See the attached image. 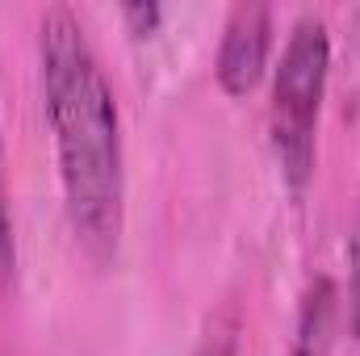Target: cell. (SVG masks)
Segmentation results:
<instances>
[{
  "label": "cell",
  "mask_w": 360,
  "mask_h": 356,
  "mask_svg": "<svg viewBox=\"0 0 360 356\" xmlns=\"http://www.w3.org/2000/svg\"><path fill=\"white\" fill-rule=\"evenodd\" d=\"M38 63L72 235L92 265H109L126 231L122 117L84 21L68 4H51L42 13Z\"/></svg>",
  "instance_id": "cell-1"
},
{
  "label": "cell",
  "mask_w": 360,
  "mask_h": 356,
  "mask_svg": "<svg viewBox=\"0 0 360 356\" xmlns=\"http://www.w3.org/2000/svg\"><path fill=\"white\" fill-rule=\"evenodd\" d=\"M327 72H331V30L319 13H297L281 51V63L272 72L269 105L272 151L281 160V177L293 193H302L314 177Z\"/></svg>",
  "instance_id": "cell-2"
},
{
  "label": "cell",
  "mask_w": 360,
  "mask_h": 356,
  "mask_svg": "<svg viewBox=\"0 0 360 356\" xmlns=\"http://www.w3.org/2000/svg\"><path fill=\"white\" fill-rule=\"evenodd\" d=\"M269 51H272V8L269 4H235L226 13L218 59H214V76H218L222 92L243 96V92L256 89L264 68H269Z\"/></svg>",
  "instance_id": "cell-3"
},
{
  "label": "cell",
  "mask_w": 360,
  "mask_h": 356,
  "mask_svg": "<svg viewBox=\"0 0 360 356\" xmlns=\"http://www.w3.org/2000/svg\"><path fill=\"white\" fill-rule=\"evenodd\" d=\"M340 327V285L335 276H314L302 293L297 306V327H293V356H327L335 344Z\"/></svg>",
  "instance_id": "cell-4"
},
{
  "label": "cell",
  "mask_w": 360,
  "mask_h": 356,
  "mask_svg": "<svg viewBox=\"0 0 360 356\" xmlns=\"http://www.w3.org/2000/svg\"><path fill=\"white\" fill-rule=\"evenodd\" d=\"M348 331L360 340V210H356V222H352V239H348Z\"/></svg>",
  "instance_id": "cell-5"
},
{
  "label": "cell",
  "mask_w": 360,
  "mask_h": 356,
  "mask_svg": "<svg viewBox=\"0 0 360 356\" xmlns=\"http://www.w3.org/2000/svg\"><path fill=\"white\" fill-rule=\"evenodd\" d=\"M17 268V239H13V214L4 193V155H0V276H13Z\"/></svg>",
  "instance_id": "cell-6"
},
{
  "label": "cell",
  "mask_w": 360,
  "mask_h": 356,
  "mask_svg": "<svg viewBox=\"0 0 360 356\" xmlns=\"http://www.w3.org/2000/svg\"><path fill=\"white\" fill-rule=\"evenodd\" d=\"M235 336H239V323L235 314H226V323H214V331L205 336L201 356H235Z\"/></svg>",
  "instance_id": "cell-7"
},
{
  "label": "cell",
  "mask_w": 360,
  "mask_h": 356,
  "mask_svg": "<svg viewBox=\"0 0 360 356\" xmlns=\"http://www.w3.org/2000/svg\"><path fill=\"white\" fill-rule=\"evenodd\" d=\"M160 17H164V8H160L155 0H147V4H126V8H122V21H126L130 34H139V38L151 34V30L160 25Z\"/></svg>",
  "instance_id": "cell-8"
}]
</instances>
